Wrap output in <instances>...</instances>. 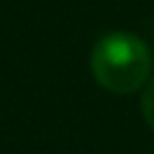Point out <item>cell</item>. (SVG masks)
<instances>
[{
  "mask_svg": "<svg viewBox=\"0 0 154 154\" xmlns=\"http://www.w3.org/2000/svg\"><path fill=\"white\" fill-rule=\"evenodd\" d=\"M90 69L100 88L116 95H128L149 80L152 54L139 36L128 31H110L95 41Z\"/></svg>",
  "mask_w": 154,
  "mask_h": 154,
  "instance_id": "1",
  "label": "cell"
},
{
  "mask_svg": "<svg viewBox=\"0 0 154 154\" xmlns=\"http://www.w3.org/2000/svg\"><path fill=\"white\" fill-rule=\"evenodd\" d=\"M141 116H144V121L149 123V128L154 131V77L149 80V85L141 93Z\"/></svg>",
  "mask_w": 154,
  "mask_h": 154,
  "instance_id": "2",
  "label": "cell"
}]
</instances>
